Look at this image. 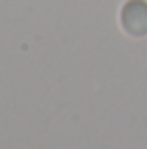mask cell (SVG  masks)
Here are the masks:
<instances>
[{
	"mask_svg": "<svg viewBox=\"0 0 147 149\" xmlns=\"http://www.w3.org/2000/svg\"><path fill=\"white\" fill-rule=\"evenodd\" d=\"M119 24L125 35L141 39L147 35V0H125L119 11Z\"/></svg>",
	"mask_w": 147,
	"mask_h": 149,
	"instance_id": "obj_1",
	"label": "cell"
}]
</instances>
